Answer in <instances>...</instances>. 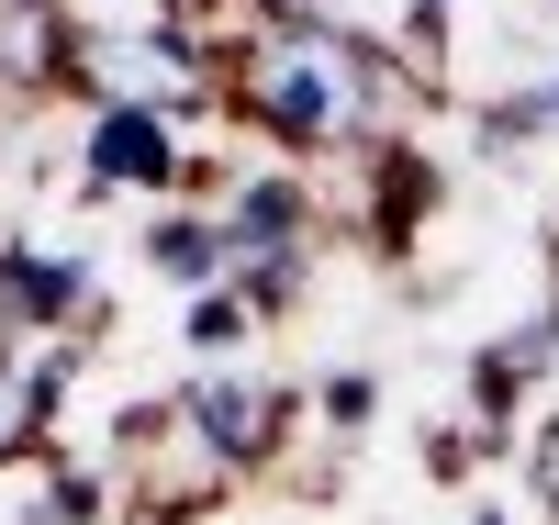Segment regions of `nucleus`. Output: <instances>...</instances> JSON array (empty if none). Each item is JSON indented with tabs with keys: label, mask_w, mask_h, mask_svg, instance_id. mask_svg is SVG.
Wrapping results in <instances>:
<instances>
[{
	"label": "nucleus",
	"mask_w": 559,
	"mask_h": 525,
	"mask_svg": "<svg viewBox=\"0 0 559 525\" xmlns=\"http://www.w3.org/2000/svg\"><path fill=\"white\" fill-rule=\"evenodd\" d=\"M437 90L414 79L381 34H358L313 0H247L224 23V123L269 134L292 168L324 179V157H369L392 146L403 112H426Z\"/></svg>",
	"instance_id": "f257e3e1"
},
{
	"label": "nucleus",
	"mask_w": 559,
	"mask_h": 525,
	"mask_svg": "<svg viewBox=\"0 0 559 525\" xmlns=\"http://www.w3.org/2000/svg\"><path fill=\"white\" fill-rule=\"evenodd\" d=\"M302 425H313V403L292 380H269V369H191L179 380V437H191L213 469H236V481L280 469V448H292Z\"/></svg>",
	"instance_id": "f03ea898"
},
{
	"label": "nucleus",
	"mask_w": 559,
	"mask_h": 525,
	"mask_svg": "<svg viewBox=\"0 0 559 525\" xmlns=\"http://www.w3.org/2000/svg\"><path fill=\"white\" fill-rule=\"evenodd\" d=\"M12 336H102V258L79 235H0V347Z\"/></svg>",
	"instance_id": "7ed1b4c3"
},
{
	"label": "nucleus",
	"mask_w": 559,
	"mask_h": 525,
	"mask_svg": "<svg viewBox=\"0 0 559 525\" xmlns=\"http://www.w3.org/2000/svg\"><path fill=\"white\" fill-rule=\"evenodd\" d=\"M79 90V12L68 0H0V112Z\"/></svg>",
	"instance_id": "20e7f679"
},
{
	"label": "nucleus",
	"mask_w": 559,
	"mask_h": 525,
	"mask_svg": "<svg viewBox=\"0 0 559 525\" xmlns=\"http://www.w3.org/2000/svg\"><path fill=\"white\" fill-rule=\"evenodd\" d=\"M134 258H146V279H168V291H224V269H236V247H224V213L213 202H168L146 213V235H134Z\"/></svg>",
	"instance_id": "39448f33"
},
{
	"label": "nucleus",
	"mask_w": 559,
	"mask_h": 525,
	"mask_svg": "<svg viewBox=\"0 0 559 525\" xmlns=\"http://www.w3.org/2000/svg\"><path fill=\"white\" fill-rule=\"evenodd\" d=\"M471 123H481V146H492V157L548 146V134H559V57H548V68H526V79H503V90H492V102H481Z\"/></svg>",
	"instance_id": "423d86ee"
},
{
	"label": "nucleus",
	"mask_w": 559,
	"mask_h": 525,
	"mask_svg": "<svg viewBox=\"0 0 559 525\" xmlns=\"http://www.w3.org/2000/svg\"><path fill=\"white\" fill-rule=\"evenodd\" d=\"M258 336H269V324H258L236 291H202L191 313H179V347H191V369H247Z\"/></svg>",
	"instance_id": "0eeeda50"
},
{
	"label": "nucleus",
	"mask_w": 559,
	"mask_h": 525,
	"mask_svg": "<svg viewBox=\"0 0 559 525\" xmlns=\"http://www.w3.org/2000/svg\"><path fill=\"white\" fill-rule=\"evenodd\" d=\"M302 403H313V425H324V437H369V425H381V369L336 358V369H324Z\"/></svg>",
	"instance_id": "6e6552de"
},
{
	"label": "nucleus",
	"mask_w": 559,
	"mask_h": 525,
	"mask_svg": "<svg viewBox=\"0 0 559 525\" xmlns=\"http://www.w3.org/2000/svg\"><path fill=\"white\" fill-rule=\"evenodd\" d=\"M515 469H526V492H537V503H548V525H559V403L515 425Z\"/></svg>",
	"instance_id": "1a4fd4ad"
},
{
	"label": "nucleus",
	"mask_w": 559,
	"mask_h": 525,
	"mask_svg": "<svg viewBox=\"0 0 559 525\" xmlns=\"http://www.w3.org/2000/svg\"><path fill=\"white\" fill-rule=\"evenodd\" d=\"M23 458H45V425H34V403H23V380H12V347H0V481H12Z\"/></svg>",
	"instance_id": "9d476101"
},
{
	"label": "nucleus",
	"mask_w": 559,
	"mask_h": 525,
	"mask_svg": "<svg viewBox=\"0 0 559 525\" xmlns=\"http://www.w3.org/2000/svg\"><path fill=\"white\" fill-rule=\"evenodd\" d=\"M459 525H515V514H503V503H471V514H459Z\"/></svg>",
	"instance_id": "9b49d317"
}]
</instances>
